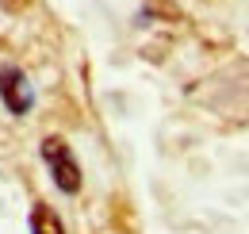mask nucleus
Segmentation results:
<instances>
[{
	"label": "nucleus",
	"mask_w": 249,
	"mask_h": 234,
	"mask_svg": "<svg viewBox=\"0 0 249 234\" xmlns=\"http://www.w3.org/2000/svg\"><path fill=\"white\" fill-rule=\"evenodd\" d=\"M31 227H35V234H65L62 219H58V215H54V211H50L46 204H38V207H35Z\"/></svg>",
	"instance_id": "nucleus-3"
},
{
	"label": "nucleus",
	"mask_w": 249,
	"mask_h": 234,
	"mask_svg": "<svg viewBox=\"0 0 249 234\" xmlns=\"http://www.w3.org/2000/svg\"><path fill=\"white\" fill-rule=\"evenodd\" d=\"M42 157H46V165H50V173H54L62 192H77L81 188V169H77V161H73V154H69V146L62 138H46L42 142Z\"/></svg>",
	"instance_id": "nucleus-1"
},
{
	"label": "nucleus",
	"mask_w": 249,
	"mask_h": 234,
	"mask_svg": "<svg viewBox=\"0 0 249 234\" xmlns=\"http://www.w3.org/2000/svg\"><path fill=\"white\" fill-rule=\"evenodd\" d=\"M0 100L8 104L12 116L31 112V104H35V92H31V85H27V77H23L19 69H12V65L0 69Z\"/></svg>",
	"instance_id": "nucleus-2"
}]
</instances>
